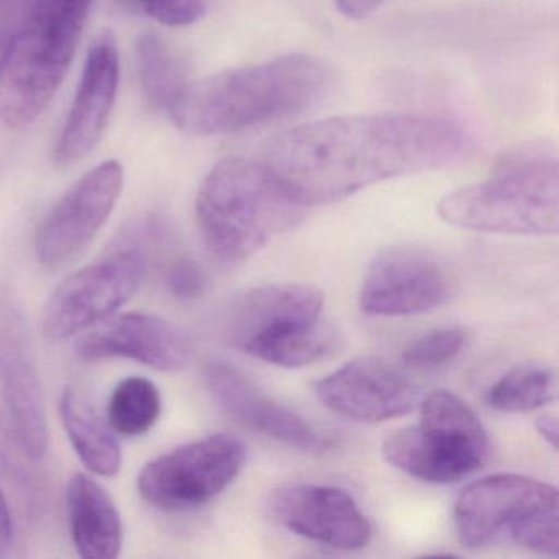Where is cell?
<instances>
[{
    "label": "cell",
    "mask_w": 559,
    "mask_h": 559,
    "mask_svg": "<svg viewBox=\"0 0 559 559\" xmlns=\"http://www.w3.org/2000/svg\"><path fill=\"white\" fill-rule=\"evenodd\" d=\"M471 140L450 120L346 116L294 127L271 140L261 162L304 207L332 204L369 186L447 168Z\"/></svg>",
    "instance_id": "1"
},
{
    "label": "cell",
    "mask_w": 559,
    "mask_h": 559,
    "mask_svg": "<svg viewBox=\"0 0 559 559\" xmlns=\"http://www.w3.org/2000/svg\"><path fill=\"white\" fill-rule=\"evenodd\" d=\"M332 86L333 71L325 61L286 55L186 84L168 116L191 135H228L304 112Z\"/></svg>",
    "instance_id": "2"
},
{
    "label": "cell",
    "mask_w": 559,
    "mask_h": 559,
    "mask_svg": "<svg viewBox=\"0 0 559 559\" xmlns=\"http://www.w3.org/2000/svg\"><path fill=\"white\" fill-rule=\"evenodd\" d=\"M297 202L261 159H222L195 198V221L207 250L225 264L248 260L306 218Z\"/></svg>",
    "instance_id": "3"
},
{
    "label": "cell",
    "mask_w": 559,
    "mask_h": 559,
    "mask_svg": "<svg viewBox=\"0 0 559 559\" xmlns=\"http://www.w3.org/2000/svg\"><path fill=\"white\" fill-rule=\"evenodd\" d=\"M441 221L487 234L546 237L559 230V169L546 142L513 146L484 181L444 195Z\"/></svg>",
    "instance_id": "4"
},
{
    "label": "cell",
    "mask_w": 559,
    "mask_h": 559,
    "mask_svg": "<svg viewBox=\"0 0 559 559\" xmlns=\"http://www.w3.org/2000/svg\"><path fill=\"white\" fill-rule=\"evenodd\" d=\"M93 0H35L15 27L0 73V120L12 130L34 123L63 83Z\"/></svg>",
    "instance_id": "5"
},
{
    "label": "cell",
    "mask_w": 559,
    "mask_h": 559,
    "mask_svg": "<svg viewBox=\"0 0 559 559\" xmlns=\"http://www.w3.org/2000/svg\"><path fill=\"white\" fill-rule=\"evenodd\" d=\"M169 237L158 215L130 222L106 254L68 276L51 294L44 310V335L63 342L116 316L142 286L150 248Z\"/></svg>",
    "instance_id": "6"
},
{
    "label": "cell",
    "mask_w": 559,
    "mask_h": 559,
    "mask_svg": "<svg viewBox=\"0 0 559 559\" xmlns=\"http://www.w3.org/2000/svg\"><path fill=\"white\" fill-rule=\"evenodd\" d=\"M454 530L466 548L509 535L539 555L559 549L558 490L520 474H496L467 486L454 502Z\"/></svg>",
    "instance_id": "7"
},
{
    "label": "cell",
    "mask_w": 559,
    "mask_h": 559,
    "mask_svg": "<svg viewBox=\"0 0 559 559\" xmlns=\"http://www.w3.org/2000/svg\"><path fill=\"white\" fill-rule=\"evenodd\" d=\"M322 290L306 284H267L243 294L230 317V338L253 358L302 368L325 355Z\"/></svg>",
    "instance_id": "8"
},
{
    "label": "cell",
    "mask_w": 559,
    "mask_h": 559,
    "mask_svg": "<svg viewBox=\"0 0 559 559\" xmlns=\"http://www.w3.org/2000/svg\"><path fill=\"white\" fill-rule=\"evenodd\" d=\"M385 461L402 473L433 484H451L489 460L490 440L473 408L450 391L431 392L415 427L395 431L382 444Z\"/></svg>",
    "instance_id": "9"
},
{
    "label": "cell",
    "mask_w": 559,
    "mask_h": 559,
    "mask_svg": "<svg viewBox=\"0 0 559 559\" xmlns=\"http://www.w3.org/2000/svg\"><path fill=\"white\" fill-rule=\"evenodd\" d=\"M0 430L28 460L47 454V408L31 330L17 300L0 289Z\"/></svg>",
    "instance_id": "10"
},
{
    "label": "cell",
    "mask_w": 559,
    "mask_h": 559,
    "mask_svg": "<svg viewBox=\"0 0 559 559\" xmlns=\"http://www.w3.org/2000/svg\"><path fill=\"white\" fill-rule=\"evenodd\" d=\"M247 448L231 435H211L150 461L139 476L146 502L168 512L201 509L243 469Z\"/></svg>",
    "instance_id": "11"
},
{
    "label": "cell",
    "mask_w": 559,
    "mask_h": 559,
    "mask_svg": "<svg viewBox=\"0 0 559 559\" xmlns=\"http://www.w3.org/2000/svg\"><path fill=\"white\" fill-rule=\"evenodd\" d=\"M456 277L447 261L414 245L376 254L359 290V309L371 317H408L450 302Z\"/></svg>",
    "instance_id": "12"
},
{
    "label": "cell",
    "mask_w": 559,
    "mask_h": 559,
    "mask_svg": "<svg viewBox=\"0 0 559 559\" xmlns=\"http://www.w3.org/2000/svg\"><path fill=\"white\" fill-rule=\"evenodd\" d=\"M123 168L116 159L84 175L51 209L35 237V257L44 266H60L99 234L122 194Z\"/></svg>",
    "instance_id": "13"
},
{
    "label": "cell",
    "mask_w": 559,
    "mask_h": 559,
    "mask_svg": "<svg viewBox=\"0 0 559 559\" xmlns=\"http://www.w3.org/2000/svg\"><path fill=\"white\" fill-rule=\"evenodd\" d=\"M320 404L361 424H381L414 411L417 384L401 369L372 356L353 359L316 388Z\"/></svg>",
    "instance_id": "14"
},
{
    "label": "cell",
    "mask_w": 559,
    "mask_h": 559,
    "mask_svg": "<svg viewBox=\"0 0 559 559\" xmlns=\"http://www.w3.org/2000/svg\"><path fill=\"white\" fill-rule=\"evenodd\" d=\"M204 381L215 404L241 427L306 453H325L332 448L330 438L313 430L296 412L273 401L235 366L207 362Z\"/></svg>",
    "instance_id": "15"
},
{
    "label": "cell",
    "mask_w": 559,
    "mask_h": 559,
    "mask_svg": "<svg viewBox=\"0 0 559 559\" xmlns=\"http://www.w3.org/2000/svg\"><path fill=\"white\" fill-rule=\"evenodd\" d=\"M271 513L284 528L332 548L355 551L371 539L368 519L338 487L287 484L271 496Z\"/></svg>",
    "instance_id": "16"
},
{
    "label": "cell",
    "mask_w": 559,
    "mask_h": 559,
    "mask_svg": "<svg viewBox=\"0 0 559 559\" xmlns=\"http://www.w3.org/2000/svg\"><path fill=\"white\" fill-rule=\"evenodd\" d=\"M76 352L84 361L130 359L156 371L175 372L188 366L192 343L185 330L169 320L132 312L109 317L87 330Z\"/></svg>",
    "instance_id": "17"
},
{
    "label": "cell",
    "mask_w": 559,
    "mask_h": 559,
    "mask_svg": "<svg viewBox=\"0 0 559 559\" xmlns=\"http://www.w3.org/2000/svg\"><path fill=\"white\" fill-rule=\"evenodd\" d=\"M119 48L116 35L104 31L91 44L67 123L55 148L61 168L86 158L106 132L119 90Z\"/></svg>",
    "instance_id": "18"
},
{
    "label": "cell",
    "mask_w": 559,
    "mask_h": 559,
    "mask_svg": "<svg viewBox=\"0 0 559 559\" xmlns=\"http://www.w3.org/2000/svg\"><path fill=\"white\" fill-rule=\"evenodd\" d=\"M67 506L78 555L117 558L123 545V523L110 493L90 474L76 473L68 483Z\"/></svg>",
    "instance_id": "19"
},
{
    "label": "cell",
    "mask_w": 559,
    "mask_h": 559,
    "mask_svg": "<svg viewBox=\"0 0 559 559\" xmlns=\"http://www.w3.org/2000/svg\"><path fill=\"white\" fill-rule=\"evenodd\" d=\"M60 415L71 444L84 466L99 476H116L122 467V450L117 433L90 401L74 389H67L61 395Z\"/></svg>",
    "instance_id": "20"
},
{
    "label": "cell",
    "mask_w": 559,
    "mask_h": 559,
    "mask_svg": "<svg viewBox=\"0 0 559 559\" xmlns=\"http://www.w3.org/2000/svg\"><path fill=\"white\" fill-rule=\"evenodd\" d=\"M135 67L146 104L152 109L168 112L188 84L168 45L156 34L140 35L135 44Z\"/></svg>",
    "instance_id": "21"
},
{
    "label": "cell",
    "mask_w": 559,
    "mask_h": 559,
    "mask_svg": "<svg viewBox=\"0 0 559 559\" xmlns=\"http://www.w3.org/2000/svg\"><path fill=\"white\" fill-rule=\"evenodd\" d=\"M555 395V371L543 362H523L490 388L487 402L506 414H525L545 407Z\"/></svg>",
    "instance_id": "22"
},
{
    "label": "cell",
    "mask_w": 559,
    "mask_h": 559,
    "mask_svg": "<svg viewBox=\"0 0 559 559\" xmlns=\"http://www.w3.org/2000/svg\"><path fill=\"white\" fill-rule=\"evenodd\" d=\"M162 415V394L155 382L142 376L123 379L114 389L107 424L123 437L148 433Z\"/></svg>",
    "instance_id": "23"
},
{
    "label": "cell",
    "mask_w": 559,
    "mask_h": 559,
    "mask_svg": "<svg viewBox=\"0 0 559 559\" xmlns=\"http://www.w3.org/2000/svg\"><path fill=\"white\" fill-rule=\"evenodd\" d=\"M464 345H466V332L460 326L431 330L420 338L414 340L405 348L402 359L407 368L427 371V369L440 368L456 358Z\"/></svg>",
    "instance_id": "24"
},
{
    "label": "cell",
    "mask_w": 559,
    "mask_h": 559,
    "mask_svg": "<svg viewBox=\"0 0 559 559\" xmlns=\"http://www.w3.org/2000/svg\"><path fill=\"white\" fill-rule=\"evenodd\" d=\"M127 8L142 11L158 24L188 27L204 17L207 0H119Z\"/></svg>",
    "instance_id": "25"
},
{
    "label": "cell",
    "mask_w": 559,
    "mask_h": 559,
    "mask_svg": "<svg viewBox=\"0 0 559 559\" xmlns=\"http://www.w3.org/2000/svg\"><path fill=\"white\" fill-rule=\"evenodd\" d=\"M165 286L176 299H198L205 289L204 271L192 258H176L165 271Z\"/></svg>",
    "instance_id": "26"
},
{
    "label": "cell",
    "mask_w": 559,
    "mask_h": 559,
    "mask_svg": "<svg viewBox=\"0 0 559 559\" xmlns=\"http://www.w3.org/2000/svg\"><path fill=\"white\" fill-rule=\"evenodd\" d=\"M338 11L353 21H361L374 14L388 0H333Z\"/></svg>",
    "instance_id": "27"
},
{
    "label": "cell",
    "mask_w": 559,
    "mask_h": 559,
    "mask_svg": "<svg viewBox=\"0 0 559 559\" xmlns=\"http://www.w3.org/2000/svg\"><path fill=\"white\" fill-rule=\"evenodd\" d=\"M12 546H14V522H12L8 500L0 490V558L11 552Z\"/></svg>",
    "instance_id": "28"
},
{
    "label": "cell",
    "mask_w": 559,
    "mask_h": 559,
    "mask_svg": "<svg viewBox=\"0 0 559 559\" xmlns=\"http://www.w3.org/2000/svg\"><path fill=\"white\" fill-rule=\"evenodd\" d=\"M535 428L539 437H542L552 450H558V418H556L555 415H539L535 420Z\"/></svg>",
    "instance_id": "29"
},
{
    "label": "cell",
    "mask_w": 559,
    "mask_h": 559,
    "mask_svg": "<svg viewBox=\"0 0 559 559\" xmlns=\"http://www.w3.org/2000/svg\"><path fill=\"white\" fill-rule=\"evenodd\" d=\"M35 0H0V4H21L24 5L25 12L28 11L32 4H34Z\"/></svg>",
    "instance_id": "30"
}]
</instances>
